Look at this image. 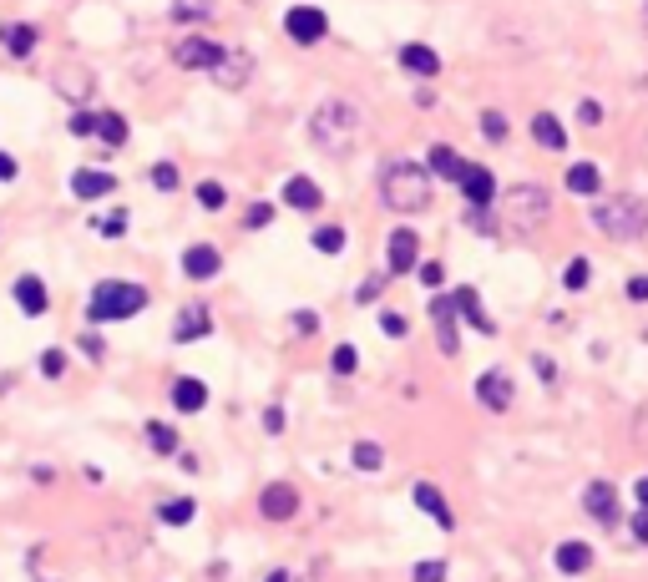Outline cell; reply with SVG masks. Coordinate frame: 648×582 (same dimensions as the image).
I'll return each mask as SVG.
<instances>
[{
	"label": "cell",
	"mask_w": 648,
	"mask_h": 582,
	"mask_svg": "<svg viewBox=\"0 0 648 582\" xmlns=\"http://www.w3.org/2000/svg\"><path fill=\"white\" fill-rule=\"evenodd\" d=\"M213 16V0H173V21L193 26V21H208Z\"/></svg>",
	"instance_id": "obj_36"
},
{
	"label": "cell",
	"mask_w": 648,
	"mask_h": 582,
	"mask_svg": "<svg viewBox=\"0 0 648 582\" xmlns=\"http://www.w3.org/2000/svg\"><path fill=\"white\" fill-rule=\"evenodd\" d=\"M228 56V46H218V41H208V36H183L178 46H173V61L183 66V71H218V61Z\"/></svg>",
	"instance_id": "obj_7"
},
{
	"label": "cell",
	"mask_w": 648,
	"mask_h": 582,
	"mask_svg": "<svg viewBox=\"0 0 648 582\" xmlns=\"http://www.w3.org/2000/svg\"><path fill=\"white\" fill-rule=\"evenodd\" d=\"M51 87H56V97H61L71 112H81V107H87V102L97 97V71H92V66L66 61V66L51 71Z\"/></svg>",
	"instance_id": "obj_6"
},
{
	"label": "cell",
	"mask_w": 648,
	"mask_h": 582,
	"mask_svg": "<svg viewBox=\"0 0 648 582\" xmlns=\"http://www.w3.org/2000/svg\"><path fill=\"white\" fill-rule=\"evenodd\" d=\"M400 66H405V71H411V76H426V81H431V76L441 71V56H436L431 46H421V41H411V46H400Z\"/></svg>",
	"instance_id": "obj_26"
},
{
	"label": "cell",
	"mask_w": 648,
	"mask_h": 582,
	"mask_svg": "<svg viewBox=\"0 0 648 582\" xmlns=\"http://www.w3.org/2000/svg\"><path fill=\"white\" fill-rule=\"evenodd\" d=\"M249 76H254V56H249V51H228V56L218 61V71H213V81H218L223 92L249 87Z\"/></svg>",
	"instance_id": "obj_18"
},
{
	"label": "cell",
	"mask_w": 648,
	"mask_h": 582,
	"mask_svg": "<svg viewBox=\"0 0 648 582\" xmlns=\"http://www.w3.org/2000/svg\"><path fill=\"white\" fill-rule=\"evenodd\" d=\"M598 188H603V173L593 168V162H573V168H567V193L598 198Z\"/></svg>",
	"instance_id": "obj_28"
},
{
	"label": "cell",
	"mask_w": 648,
	"mask_h": 582,
	"mask_svg": "<svg viewBox=\"0 0 648 582\" xmlns=\"http://www.w3.org/2000/svg\"><path fill=\"white\" fill-rule=\"evenodd\" d=\"M284 203H289V208H299V213H314V208L324 203V188H319L314 178L294 173V178L284 183Z\"/></svg>",
	"instance_id": "obj_21"
},
{
	"label": "cell",
	"mask_w": 648,
	"mask_h": 582,
	"mask_svg": "<svg viewBox=\"0 0 648 582\" xmlns=\"http://www.w3.org/2000/svg\"><path fill=\"white\" fill-rule=\"evenodd\" d=\"M643 31H648V6H643Z\"/></svg>",
	"instance_id": "obj_60"
},
{
	"label": "cell",
	"mask_w": 648,
	"mask_h": 582,
	"mask_svg": "<svg viewBox=\"0 0 648 582\" xmlns=\"http://www.w3.org/2000/svg\"><path fill=\"white\" fill-rule=\"evenodd\" d=\"M552 562H557V572H567V577H578V572H588L593 567V547L588 542H557V552H552Z\"/></svg>",
	"instance_id": "obj_23"
},
{
	"label": "cell",
	"mask_w": 648,
	"mask_h": 582,
	"mask_svg": "<svg viewBox=\"0 0 648 582\" xmlns=\"http://www.w3.org/2000/svg\"><path fill=\"white\" fill-rule=\"evenodd\" d=\"M147 178H152L157 193H173V188H178V162H152V173H147Z\"/></svg>",
	"instance_id": "obj_39"
},
{
	"label": "cell",
	"mask_w": 648,
	"mask_h": 582,
	"mask_svg": "<svg viewBox=\"0 0 648 582\" xmlns=\"http://www.w3.org/2000/svg\"><path fill=\"white\" fill-rule=\"evenodd\" d=\"M578 122H583V127H598V122H603V102L583 97V102H578Z\"/></svg>",
	"instance_id": "obj_46"
},
{
	"label": "cell",
	"mask_w": 648,
	"mask_h": 582,
	"mask_svg": "<svg viewBox=\"0 0 648 582\" xmlns=\"http://www.w3.org/2000/svg\"><path fill=\"white\" fill-rule=\"evenodd\" d=\"M481 132L492 137V142H507V132H512V127H507V117H502V112H481Z\"/></svg>",
	"instance_id": "obj_43"
},
{
	"label": "cell",
	"mask_w": 648,
	"mask_h": 582,
	"mask_svg": "<svg viewBox=\"0 0 648 582\" xmlns=\"http://www.w3.org/2000/svg\"><path fill=\"white\" fill-rule=\"evenodd\" d=\"M264 582H289V572H284V567H279V572H269V577H264Z\"/></svg>",
	"instance_id": "obj_59"
},
{
	"label": "cell",
	"mask_w": 648,
	"mask_h": 582,
	"mask_svg": "<svg viewBox=\"0 0 648 582\" xmlns=\"http://www.w3.org/2000/svg\"><path fill=\"white\" fill-rule=\"evenodd\" d=\"M142 309H147V289L132 284V279H102L87 299L92 324H122V319H137Z\"/></svg>",
	"instance_id": "obj_3"
},
{
	"label": "cell",
	"mask_w": 648,
	"mask_h": 582,
	"mask_svg": "<svg viewBox=\"0 0 648 582\" xmlns=\"http://www.w3.org/2000/svg\"><path fill=\"white\" fill-rule=\"evenodd\" d=\"M380 203L390 213H426L431 208V168H421V162L411 157H395L385 162V173H380Z\"/></svg>",
	"instance_id": "obj_1"
},
{
	"label": "cell",
	"mask_w": 648,
	"mask_h": 582,
	"mask_svg": "<svg viewBox=\"0 0 648 582\" xmlns=\"http://www.w3.org/2000/svg\"><path fill=\"white\" fill-rule=\"evenodd\" d=\"M127 132H132V127H127V117H122V112H102V132H97V137H102V147H107V152H117V147L127 142Z\"/></svg>",
	"instance_id": "obj_32"
},
{
	"label": "cell",
	"mask_w": 648,
	"mask_h": 582,
	"mask_svg": "<svg viewBox=\"0 0 648 582\" xmlns=\"http://www.w3.org/2000/svg\"><path fill=\"white\" fill-rule=\"evenodd\" d=\"M198 512L193 496H168V502H157V522H168V527H188Z\"/></svg>",
	"instance_id": "obj_30"
},
{
	"label": "cell",
	"mask_w": 648,
	"mask_h": 582,
	"mask_svg": "<svg viewBox=\"0 0 648 582\" xmlns=\"http://www.w3.org/2000/svg\"><path fill=\"white\" fill-rule=\"evenodd\" d=\"M92 228H97L102 238H127V228H132V213H127V208H112V213H102Z\"/></svg>",
	"instance_id": "obj_35"
},
{
	"label": "cell",
	"mask_w": 648,
	"mask_h": 582,
	"mask_svg": "<svg viewBox=\"0 0 648 582\" xmlns=\"http://www.w3.org/2000/svg\"><path fill=\"white\" fill-rule=\"evenodd\" d=\"M416 274H421V284H426V289H441V284H446V264H436V259H431V264H421Z\"/></svg>",
	"instance_id": "obj_47"
},
{
	"label": "cell",
	"mask_w": 648,
	"mask_h": 582,
	"mask_svg": "<svg viewBox=\"0 0 648 582\" xmlns=\"http://www.w3.org/2000/svg\"><path fill=\"white\" fill-rule=\"evenodd\" d=\"M512 395H517V385H512L507 370H481V375H476V400H481L486 410H507Z\"/></svg>",
	"instance_id": "obj_12"
},
{
	"label": "cell",
	"mask_w": 648,
	"mask_h": 582,
	"mask_svg": "<svg viewBox=\"0 0 648 582\" xmlns=\"http://www.w3.org/2000/svg\"><path fill=\"white\" fill-rule=\"evenodd\" d=\"M66 132H71V137H92V132H102V117L81 107V112H71V117H66Z\"/></svg>",
	"instance_id": "obj_38"
},
{
	"label": "cell",
	"mask_w": 648,
	"mask_h": 582,
	"mask_svg": "<svg viewBox=\"0 0 648 582\" xmlns=\"http://www.w3.org/2000/svg\"><path fill=\"white\" fill-rule=\"evenodd\" d=\"M61 370H66V350H46V355H41V375H51V380H56Z\"/></svg>",
	"instance_id": "obj_49"
},
{
	"label": "cell",
	"mask_w": 648,
	"mask_h": 582,
	"mask_svg": "<svg viewBox=\"0 0 648 582\" xmlns=\"http://www.w3.org/2000/svg\"><path fill=\"white\" fill-rule=\"evenodd\" d=\"M380 289H385V274H375V279H365V284L355 289V299H360V304H370V299H380Z\"/></svg>",
	"instance_id": "obj_50"
},
{
	"label": "cell",
	"mask_w": 648,
	"mask_h": 582,
	"mask_svg": "<svg viewBox=\"0 0 648 582\" xmlns=\"http://www.w3.org/2000/svg\"><path fill=\"white\" fill-rule=\"evenodd\" d=\"M426 168H431V178H461V168H466V162L456 157V147L451 142H431V152H426Z\"/></svg>",
	"instance_id": "obj_27"
},
{
	"label": "cell",
	"mask_w": 648,
	"mask_h": 582,
	"mask_svg": "<svg viewBox=\"0 0 648 582\" xmlns=\"http://www.w3.org/2000/svg\"><path fill=\"white\" fill-rule=\"evenodd\" d=\"M122 183L107 173V168H76L71 173V193L81 198V203H97V198H112Z\"/></svg>",
	"instance_id": "obj_14"
},
{
	"label": "cell",
	"mask_w": 648,
	"mask_h": 582,
	"mask_svg": "<svg viewBox=\"0 0 648 582\" xmlns=\"http://www.w3.org/2000/svg\"><path fill=\"white\" fill-rule=\"evenodd\" d=\"M583 507L593 512L598 527H618V486H613V481H588Z\"/></svg>",
	"instance_id": "obj_15"
},
{
	"label": "cell",
	"mask_w": 648,
	"mask_h": 582,
	"mask_svg": "<svg viewBox=\"0 0 648 582\" xmlns=\"http://www.w3.org/2000/svg\"><path fill=\"white\" fill-rule=\"evenodd\" d=\"M456 294H436L431 299V324H436V345H441V355H456L461 350V335H456Z\"/></svg>",
	"instance_id": "obj_11"
},
{
	"label": "cell",
	"mask_w": 648,
	"mask_h": 582,
	"mask_svg": "<svg viewBox=\"0 0 648 582\" xmlns=\"http://www.w3.org/2000/svg\"><path fill=\"white\" fill-rule=\"evenodd\" d=\"M16 304H21L26 319H41V314L51 309V289L41 284V274H21V279H16Z\"/></svg>",
	"instance_id": "obj_19"
},
{
	"label": "cell",
	"mask_w": 648,
	"mask_h": 582,
	"mask_svg": "<svg viewBox=\"0 0 648 582\" xmlns=\"http://www.w3.org/2000/svg\"><path fill=\"white\" fill-rule=\"evenodd\" d=\"M243 223H249L254 233H259V228H269V223H274V203H254L249 213H243Z\"/></svg>",
	"instance_id": "obj_45"
},
{
	"label": "cell",
	"mask_w": 648,
	"mask_h": 582,
	"mask_svg": "<svg viewBox=\"0 0 648 582\" xmlns=\"http://www.w3.org/2000/svg\"><path fill=\"white\" fill-rule=\"evenodd\" d=\"M81 350H87V360H102V355H107V345H102L97 335H87V340H81Z\"/></svg>",
	"instance_id": "obj_55"
},
{
	"label": "cell",
	"mask_w": 648,
	"mask_h": 582,
	"mask_svg": "<svg viewBox=\"0 0 648 582\" xmlns=\"http://www.w3.org/2000/svg\"><path fill=\"white\" fill-rule=\"evenodd\" d=\"M411 582H446V562H441V557H431V562H416Z\"/></svg>",
	"instance_id": "obj_44"
},
{
	"label": "cell",
	"mask_w": 648,
	"mask_h": 582,
	"mask_svg": "<svg viewBox=\"0 0 648 582\" xmlns=\"http://www.w3.org/2000/svg\"><path fill=\"white\" fill-rule=\"evenodd\" d=\"M264 431H269V436H279V431H284V410H279V405H269V410H264Z\"/></svg>",
	"instance_id": "obj_52"
},
{
	"label": "cell",
	"mask_w": 648,
	"mask_h": 582,
	"mask_svg": "<svg viewBox=\"0 0 648 582\" xmlns=\"http://www.w3.org/2000/svg\"><path fill=\"white\" fill-rule=\"evenodd\" d=\"M633 502H638V507H643V512H648V476H643V481H638V486H633Z\"/></svg>",
	"instance_id": "obj_57"
},
{
	"label": "cell",
	"mask_w": 648,
	"mask_h": 582,
	"mask_svg": "<svg viewBox=\"0 0 648 582\" xmlns=\"http://www.w3.org/2000/svg\"><path fill=\"white\" fill-rule=\"evenodd\" d=\"M309 243L319 248V254H345V228L340 223H324V228L309 233Z\"/></svg>",
	"instance_id": "obj_34"
},
{
	"label": "cell",
	"mask_w": 648,
	"mask_h": 582,
	"mask_svg": "<svg viewBox=\"0 0 648 582\" xmlns=\"http://www.w3.org/2000/svg\"><path fill=\"white\" fill-rule=\"evenodd\" d=\"M330 370H335V375H355V370H360V350H355V345H335Z\"/></svg>",
	"instance_id": "obj_41"
},
{
	"label": "cell",
	"mask_w": 648,
	"mask_h": 582,
	"mask_svg": "<svg viewBox=\"0 0 648 582\" xmlns=\"http://www.w3.org/2000/svg\"><path fill=\"white\" fill-rule=\"evenodd\" d=\"M456 188H461V198H466L471 208H492V203H497V178H492V168H481V162H466L461 178H456Z\"/></svg>",
	"instance_id": "obj_10"
},
{
	"label": "cell",
	"mask_w": 648,
	"mask_h": 582,
	"mask_svg": "<svg viewBox=\"0 0 648 582\" xmlns=\"http://www.w3.org/2000/svg\"><path fill=\"white\" fill-rule=\"evenodd\" d=\"M294 329H299V335H314V329H319V314L299 309V314H294Z\"/></svg>",
	"instance_id": "obj_53"
},
{
	"label": "cell",
	"mask_w": 648,
	"mask_h": 582,
	"mask_svg": "<svg viewBox=\"0 0 648 582\" xmlns=\"http://www.w3.org/2000/svg\"><path fill=\"white\" fill-rule=\"evenodd\" d=\"M350 461H355V471H365V476H375V471L385 466V451H380L375 441H355V446H350Z\"/></svg>",
	"instance_id": "obj_33"
},
{
	"label": "cell",
	"mask_w": 648,
	"mask_h": 582,
	"mask_svg": "<svg viewBox=\"0 0 648 582\" xmlns=\"http://www.w3.org/2000/svg\"><path fill=\"white\" fill-rule=\"evenodd\" d=\"M547 213H552V203H547V188H542V183H517V188H507V198H502V223L517 228V233L542 228Z\"/></svg>",
	"instance_id": "obj_5"
},
{
	"label": "cell",
	"mask_w": 648,
	"mask_h": 582,
	"mask_svg": "<svg viewBox=\"0 0 648 582\" xmlns=\"http://www.w3.org/2000/svg\"><path fill=\"white\" fill-rule=\"evenodd\" d=\"M173 405H178L183 415H198V410L208 405V380H198V375H178V380H173Z\"/></svg>",
	"instance_id": "obj_22"
},
{
	"label": "cell",
	"mask_w": 648,
	"mask_h": 582,
	"mask_svg": "<svg viewBox=\"0 0 648 582\" xmlns=\"http://www.w3.org/2000/svg\"><path fill=\"white\" fill-rule=\"evenodd\" d=\"M416 507H421V512H426L436 527H446V532L456 527V517H451V507H446V496H441L431 481H416Z\"/></svg>",
	"instance_id": "obj_24"
},
{
	"label": "cell",
	"mask_w": 648,
	"mask_h": 582,
	"mask_svg": "<svg viewBox=\"0 0 648 582\" xmlns=\"http://www.w3.org/2000/svg\"><path fill=\"white\" fill-rule=\"evenodd\" d=\"M0 46L26 61V56L41 46V26H31V21H6V26H0Z\"/></svg>",
	"instance_id": "obj_20"
},
{
	"label": "cell",
	"mask_w": 648,
	"mask_h": 582,
	"mask_svg": "<svg viewBox=\"0 0 648 582\" xmlns=\"http://www.w3.org/2000/svg\"><path fill=\"white\" fill-rule=\"evenodd\" d=\"M628 532H633V542L638 547H648V512L638 507V512H628Z\"/></svg>",
	"instance_id": "obj_48"
},
{
	"label": "cell",
	"mask_w": 648,
	"mask_h": 582,
	"mask_svg": "<svg viewBox=\"0 0 648 582\" xmlns=\"http://www.w3.org/2000/svg\"><path fill=\"white\" fill-rule=\"evenodd\" d=\"M593 223H598V233H603V238H613V243L648 238V208H643V198H628V193L603 198V203L593 208Z\"/></svg>",
	"instance_id": "obj_4"
},
{
	"label": "cell",
	"mask_w": 648,
	"mask_h": 582,
	"mask_svg": "<svg viewBox=\"0 0 648 582\" xmlns=\"http://www.w3.org/2000/svg\"><path fill=\"white\" fill-rule=\"evenodd\" d=\"M284 31H289V41L314 46V41L330 36V16H324L319 6H289V11H284Z\"/></svg>",
	"instance_id": "obj_8"
},
{
	"label": "cell",
	"mask_w": 648,
	"mask_h": 582,
	"mask_svg": "<svg viewBox=\"0 0 648 582\" xmlns=\"http://www.w3.org/2000/svg\"><path fill=\"white\" fill-rule=\"evenodd\" d=\"M532 137H537V147H547V152H562V147H567V132H562V122H557L552 112H537V117H532Z\"/></svg>",
	"instance_id": "obj_29"
},
{
	"label": "cell",
	"mask_w": 648,
	"mask_h": 582,
	"mask_svg": "<svg viewBox=\"0 0 648 582\" xmlns=\"http://www.w3.org/2000/svg\"><path fill=\"white\" fill-rule=\"evenodd\" d=\"M532 370H537V375H542V380H547V385H552V380H557V365H552V360H547V355H537V360H532Z\"/></svg>",
	"instance_id": "obj_54"
},
{
	"label": "cell",
	"mask_w": 648,
	"mask_h": 582,
	"mask_svg": "<svg viewBox=\"0 0 648 582\" xmlns=\"http://www.w3.org/2000/svg\"><path fill=\"white\" fill-rule=\"evenodd\" d=\"M588 279H593V264H588V259H567V269H562V284H567V289H588Z\"/></svg>",
	"instance_id": "obj_40"
},
{
	"label": "cell",
	"mask_w": 648,
	"mask_h": 582,
	"mask_svg": "<svg viewBox=\"0 0 648 582\" xmlns=\"http://www.w3.org/2000/svg\"><path fill=\"white\" fill-rule=\"evenodd\" d=\"M638 436L648 441V405H643V415H638Z\"/></svg>",
	"instance_id": "obj_58"
},
{
	"label": "cell",
	"mask_w": 648,
	"mask_h": 582,
	"mask_svg": "<svg viewBox=\"0 0 648 582\" xmlns=\"http://www.w3.org/2000/svg\"><path fill=\"white\" fill-rule=\"evenodd\" d=\"M16 173H21V162L11 152H0V183H16Z\"/></svg>",
	"instance_id": "obj_51"
},
{
	"label": "cell",
	"mask_w": 648,
	"mask_h": 582,
	"mask_svg": "<svg viewBox=\"0 0 648 582\" xmlns=\"http://www.w3.org/2000/svg\"><path fill=\"white\" fill-rule=\"evenodd\" d=\"M259 512H264L269 522H289V517L299 512V491H294L289 481H269V486L259 491Z\"/></svg>",
	"instance_id": "obj_13"
},
{
	"label": "cell",
	"mask_w": 648,
	"mask_h": 582,
	"mask_svg": "<svg viewBox=\"0 0 648 582\" xmlns=\"http://www.w3.org/2000/svg\"><path fill=\"white\" fill-rule=\"evenodd\" d=\"M218 269H223V254H218V248L213 243H188L183 248V274L188 279H218Z\"/></svg>",
	"instance_id": "obj_17"
},
{
	"label": "cell",
	"mask_w": 648,
	"mask_h": 582,
	"mask_svg": "<svg viewBox=\"0 0 648 582\" xmlns=\"http://www.w3.org/2000/svg\"><path fill=\"white\" fill-rule=\"evenodd\" d=\"M360 127H365V117H360V107L345 102V97L319 102L314 117H309V137H314V147H319V152H330V157H345V152L355 147Z\"/></svg>",
	"instance_id": "obj_2"
},
{
	"label": "cell",
	"mask_w": 648,
	"mask_h": 582,
	"mask_svg": "<svg viewBox=\"0 0 648 582\" xmlns=\"http://www.w3.org/2000/svg\"><path fill=\"white\" fill-rule=\"evenodd\" d=\"M380 329H385L390 340H405V335H411V319L395 314V309H385V314H380Z\"/></svg>",
	"instance_id": "obj_42"
},
{
	"label": "cell",
	"mask_w": 648,
	"mask_h": 582,
	"mask_svg": "<svg viewBox=\"0 0 648 582\" xmlns=\"http://www.w3.org/2000/svg\"><path fill=\"white\" fill-rule=\"evenodd\" d=\"M142 431H147V446H152L157 456H178V451H183V446H178V431H173V426H162V421H147Z\"/></svg>",
	"instance_id": "obj_31"
},
{
	"label": "cell",
	"mask_w": 648,
	"mask_h": 582,
	"mask_svg": "<svg viewBox=\"0 0 648 582\" xmlns=\"http://www.w3.org/2000/svg\"><path fill=\"white\" fill-rule=\"evenodd\" d=\"M411 269H421V238L416 228H395L385 243V274H411Z\"/></svg>",
	"instance_id": "obj_9"
},
{
	"label": "cell",
	"mask_w": 648,
	"mask_h": 582,
	"mask_svg": "<svg viewBox=\"0 0 648 582\" xmlns=\"http://www.w3.org/2000/svg\"><path fill=\"white\" fill-rule=\"evenodd\" d=\"M628 299H638V304L648 299V279H643V274H638V279H628Z\"/></svg>",
	"instance_id": "obj_56"
},
{
	"label": "cell",
	"mask_w": 648,
	"mask_h": 582,
	"mask_svg": "<svg viewBox=\"0 0 648 582\" xmlns=\"http://www.w3.org/2000/svg\"><path fill=\"white\" fill-rule=\"evenodd\" d=\"M208 335H213L208 304H183V309H178V324H173V340H178V345H193V340H208Z\"/></svg>",
	"instance_id": "obj_16"
},
{
	"label": "cell",
	"mask_w": 648,
	"mask_h": 582,
	"mask_svg": "<svg viewBox=\"0 0 648 582\" xmlns=\"http://www.w3.org/2000/svg\"><path fill=\"white\" fill-rule=\"evenodd\" d=\"M193 193H198V208H208V213H218V208L228 203V188H223L218 178H203V183H198Z\"/></svg>",
	"instance_id": "obj_37"
},
{
	"label": "cell",
	"mask_w": 648,
	"mask_h": 582,
	"mask_svg": "<svg viewBox=\"0 0 648 582\" xmlns=\"http://www.w3.org/2000/svg\"><path fill=\"white\" fill-rule=\"evenodd\" d=\"M456 314H461L471 329H481V335H497V324H492V314L481 309V294H476V289H456Z\"/></svg>",
	"instance_id": "obj_25"
}]
</instances>
